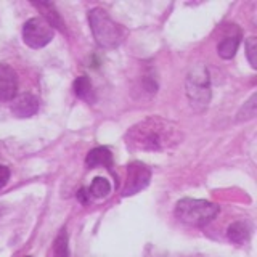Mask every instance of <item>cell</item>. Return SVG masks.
Masks as SVG:
<instances>
[{
  "mask_svg": "<svg viewBox=\"0 0 257 257\" xmlns=\"http://www.w3.org/2000/svg\"><path fill=\"white\" fill-rule=\"evenodd\" d=\"M18 92V77L12 66L0 64V101H12Z\"/></svg>",
  "mask_w": 257,
  "mask_h": 257,
  "instance_id": "cell-7",
  "label": "cell"
},
{
  "mask_svg": "<svg viewBox=\"0 0 257 257\" xmlns=\"http://www.w3.org/2000/svg\"><path fill=\"white\" fill-rule=\"evenodd\" d=\"M88 23L96 44L103 48H116L122 42V28L109 18L103 8H93L88 12Z\"/></svg>",
  "mask_w": 257,
  "mask_h": 257,
  "instance_id": "cell-3",
  "label": "cell"
},
{
  "mask_svg": "<svg viewBox=\"0 0 257 257\" xmlns=\"http://www.w3.org/2000/svg\"><path fill=\"white\" fill-rule=\"evenodd\" d=\"M227 235H228V239L231 241V243L243 244L249 239V228H247V225L243 222H235L228 227Z\"/></svg>",
  "mask_w": 257,
  "mask_h": 257,
  "instance_id": "cell-11",
  "label": "cell"
},
{
  "mask_svg": "<svg viewBox=\"0 0 257 257\" xmlns=\"http://www.w3.org/2000/svg\"><path fill=\"white\" fill-rule=\"evenodd\" d=\"M182 140V132L171 120L151 116L135 124L125 135L127 148L132 151H167Z\"/></svg>",
  "mask_w": 257,
  "mask_h": 257,
  "instance_id": "cell-1",
  "label": "cell"
},
{
  "mask_svg": "<svg viewBox=\"0 0 257 257\" xmlns=\"http://www.w3.org/2000/svg\"><path fill=\"white\" fill-rule=\"evenodd\" d=\"M187 95L191 106H207L209 100H211V85H209V74L204 66H196L190 71L187 79Z\"/></svg>",
  "mask_w": 257,
  "mask_h": 257,
  "instance_id": "cell-4",
  "label": "cell"
},
{
  "mask_svg": "<svg viewBox=\"0 0 257 257\" xmlns=\"http://www.w3.org/2000/svg\"><path fill=\"white\" fill-rule=\"evenodd\" d=\"M150 180H151V171L147 164L139 163V161L128 164L127 179H125V185L122 188V196L137 195L139 191L148 187Z\"/></svg>",
  "mask_w": 257,
  "mask_h": 257,
  "instance_id": "cell-6",
  "label": "cell"
},
{
  "mask_svg": "<svg viewBox=\"0 0 257 257\" xmlns=\"http://www.w3.org/2000/svg\"><path fill=\"white\" fill-rule=\"evenodd\" d=\"M8 180H10V169L7 166H0V190L5 187Z\"/></svg>",
  "mask_w": 257,
  "mask_h": 257,
  "instance_id": "cell-18",
  "label": "cell"
},
{
  "mask_svg": "<svg viewBox=\"0 0 257 257\" xmlns=\"http://www.w3.org/2000/svg\"><path fill=\"white\" fill-rule=\"evenodd\" d=\"M74 93L82 100H90L92 82L87 76H80L74 80Z\"/></svg>",
  "mask_w": 257,
  "mask_h": 257,
  "instance_id": "cell-14",
  "label": "cell"
},
{
  "mask_svg": "<svg viewBox=\"0 0 257 257\" xmlns=\"http://www.w3.org/2000/svg\"><path fill=\"white\" fill-rule=\"evenodd\" d=\"M255 95H252L251 96V100H249L247 103H246V108H243V111H244V116H241V119H251V117H254V114H255ZM239 119V120H241Z\"/></svg>",
  "mask_w": 257,
  "mask_h": 257,
  "instance_id": "cell-17",
  "label": "cell"
},
{
  "mask_svg": "<svg viewBox=\"0 0 257 257\" xmlns=\"http://www.w3.org/2000/svg\"><path fill=\"white\" fill-rule=\"evenodd\" d=\"M219 214V206L204 199H180L175 206V217L180 222L193 225V227H204L215 219Z\"/></svg>",
  "mask_w": 257,
  "mask_h": 257,
  "instance_id": "cell-2",
  "label": "cell"
},
{
  "mask_svg": "<svg viewBox=\"0 0 257 257\" xmlns=\"http://www.w3.org/2000/svg\"><path fill=\"white\" fill-rule=\"evenodd\" d=\"M34 5L39 8V10H42V12H44V20H45L48 24H50L52 28L56 26V28L63 29V21H61V18H60V15L56 13L53 4H34Z\"/></svg>",
  "mask_w": 257,
  "mask_h": 257,
  "instance_id": "cell-12",
  "label": "cell"
},
{
  "mask_svg": "<svg viewBox=\"0 0 257 257\" xmlns=\"http://www.w3.org/2000/svg\"><path fill=\"white\" fill-rule=\"evenodd\" d=\"M12 112L16 117H31L39 109V100L32 93H21L12 100Z\"/></svg>",
  "mask_w": 257,
  "mask_h": 257,
  "instance_id": "cell-9",
  "label": "cell"
},
{
  "mask_svg": "<svg viewBox=\"0 0 257 257\" xmlns=\"http://www.w3.org/2000/svg\"><path fill=\"white\" fill-rule=\"evenodd\" d=\"M53 28L48 24L42 16L37 18H31L26 21L23 28V40L24 44L29 45L31 48H42L48 45L53 39Z\"/></svg>",
  "mask_w": 257,
  "mask_h": 257,
  "instance_id": "cell-5",
  "label": "cell"
},
{
  "mask_svg": "<svg viewBox=\"0 0 257 257\" xmlns=\"http://www.w3.org/2000/svg\"><path fill=\"white\" fill-rule=\"evenodd\" d=\"M68 255V246H66V235H60L56 239L55 246V257H66Z\"/></svg>",
  "mask_w": 257,
  "mask_h": 257,
  "instance_id": "cell-16",
  "label": "cell"
},
{
  "mask_svg": "<svg viewBox=\"0 0 257 257\" xmlns=\"http://www.w3.org/2000/svg\"><path fill=\"white\" fill-rule=\"evenodd\" d=\"M111 191V185L106 179H103V177H96L93 179L90 188H88V193H90L92 196L95 198H104L108 196Z\"/></svg>",
  "mask_w": 257,
  "mask_h": 257,
  "instance_id": "cell-13",
  "label": "cell"
},
{
  "mask_svg": "<svg viewBox=\"0 0 257 257\" xmlns=\"http://www.w3.org/2000/svg\"><path fill=\"white\" fill-rule=\"evenodd\" d=\"M85 164L88 169H95V167H112V155L108 148L98 147L92 150L85 158Z\"/></svg>",
  "mask_w": 257,
  "mask_h": 257,
  "instance_id": "cell-10",
  "label": "cell"
},
{
  "mask_svg": "<svg viewBox=\"0 0 257 257\" xmlns=\"http://www.w3.org/2000/svg\"><path fill=\"white\" fill-rule=\"evenodd\" d=\"M241 31L236 24H230L225 31V34L222 37V40L217 45V52L222 56L223 60H230L235 56L238 47H239V42H241Z\"/></svg>",
  "mask_w": 257,
  "mask_h": 257,
  "instance_id": "cell-8",
  "label": "cell"
},
{
  "mask_svg": "<svg viewBox=\"0 0 257 257\" xmlns=\"http://www.w3.org/2000/svg\"><path fill=\"white\" fill-rule=\"evenodd\" d=\"M77 199L82 204H88V203H90V193H88L87 188H80L79 193H77Z\"/></svg>",
  "mask_w": 257,
  "mask_h": 257,
  "instance_id": "cell-19",
  "label": "cell"
},
{
  "mask_svg": "<svg viewBox=\"0 0 257 257\" xmlns=\"http://www.w3.org/2000/svg\"><path fill=\"white\" fill-rule=\"evenodd\" d=\"M257 50V39L255 37H249L246 40V55H247V60L251 63L252 68H257V58H255V52Z\"/></svg>",
  "mask_w": 257,
  "mask_h": 257,
  "instance_id": "cell-15",
  "label": "cell"
},
{
  "mask_svg": "<svg viewBox=\"0 0 257 257\" xmlns=\"http://www.w3.org/2000/svg\"><path fill=\"white\" fill-rule=\"evenodd\" d=\"M26 257H29V255H26Z\"/></svg>",
  "mask_w": 257,
  "mask_h": 257,
  "instance_id": "cell-20",
  "label": "cell"
}]
</instances>
